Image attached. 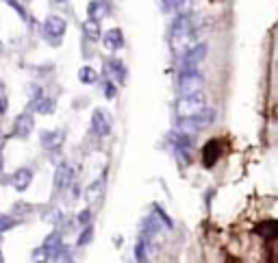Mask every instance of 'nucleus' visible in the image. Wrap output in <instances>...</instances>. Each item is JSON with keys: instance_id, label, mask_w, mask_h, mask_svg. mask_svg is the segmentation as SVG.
I'll return each mask as SVG.
<instances>
[{"instance_id": "423d86ee", "label": "nucleus", "mask_w": 278, "mask_h": 263, "mask_svg": "<svg viewBox=\"0 0 278 263\" xmlns=\"http://www.w3.org/2000/svg\"><path fill=\"white\" fill-rule=\"evenodd\" d=\"M104 46L111 50H117L124 46V33L120 29H109L104 33Z\"/></svg>"}, {"instance_id": "9d476101", "label": "nucleus", "mask_w": 278, "mask_h": 263, "mask_svg": "<svg viewBox=\"0 0 278 263\" xmlns=\"http://www.w3.org/2000/svg\"><path fill=\"white\" fill-rule=\"evenodd\" d=\"M107 68L113 72V74L120 78V81L124 78V72H126V70H124V63H122V61H117V59H109V61H107Z\"/></svg>"}, {"instance_id": "2eb2a0df", "label": "nucleus", "mask_w": 278, "mask_h": 263, "mask_svg": "<svg viewBox=\"0 0 278 263\" xmlns=\"http://www.w3.org/2000/svg\"><path fill=\"white\" fill-rule=\"evenodd\" d=\"M57 3H65V0H57Z\"/></svg>"}, {"instance_id": "9b49d317", "label": "nucleus", "mask_w": 278, "mask_h": 263, "mask_svg": "<svg viewBox=\"0 0 278 263\" xmlns=\"http://www.w3.org/2000/svg\"><path fill=\"white\" fill-rule=\"evenodd\" d=\"M78 78H81L83 83H94V81H96V72H94V68H89V65H83L81 72H78Z\"/></svg>"}, {"instance_id": "7ed1b4c3", "label": "nucleus", "mask_w": 278, "mask_h": 263, "mask_svg": "<svg viewBox=\"0 0 278 263\" xmlns=\"http://www.w3.org/2000/svg\"><path fill=\"white\" fill-rule=\"evenodd\" d=\"M204 55H207V46H204V44H196L194 48L187 50L181 57V68L183 70H196L198 63L204 59Z\"/></svg>"}, {"instance_id": "f03ea898", "label": "nucleus", "mask_w": 278, "mask_h": 263, "mask_svg": "<svg viewBox=\"0 0 278 263\" xmlns=\"http://www.w3.org/2000/svg\"><path fill=\"white\" fill-rule=\"evenodd\" d=\"M202 83H204V78H202L200 72H198V68L196 70H183L181 78H178V87H181V91L187 96L198 94V91L202 89Z\"/></svg>"}, {"instance_id": "20e7f679", "label": "nucleus", "mask_w": 278, "mask_h": 263, "mask_svg": "<svg viewBox=\"0 0 278 263\" xmlns=\"http://www.w3.org/2000/svg\"><path fill=\"white\" fill-rule=\"evenodd\" d=\"M65 33V20L59 18V16H50L48 20L44 22V35L50 39H55V42H59V37H61Z\"/></svg>"}, {"instance_id": "1a4fd4ad", "label": "nucleus", "mask_w": 278, "mask_h": 263, "mask_svg": "<svg viewBox=\"0 0 278 263\" xmlns=\"http://www.w3.org/2000/svg\"><path fill=\"white\" fill-rule=\"evenodd\" d=\"M87 13H89V20H94V22H100V20L107 16V7H104L102 3H98V0H94V3H89Z\"/></svg>"}, {"instance_id": "6e6552de", "label": "nucleus", "mask_w": 278, "mask_h": 263, "mask_svg": "<svg viewBox=\"0 0 278 263\" xmlns=\"http://www.w3.org/2000/svg\"><path fill=\"white\" fill-rule=\"evenodd\" d=\"M217 157H220V142L213 140L204 146V163H207V166H213L217 161Z\"/></svg>"}, {"instance_id": "f257e3e1", "label": "nucleus", "mask_w": 278, "mask_h": 263, "mask_svg": "<svg viewBox=\"0 0 278 263\" xmlns=\"http://www.w3.org/2000/svg\"><path fill=\"white\" fill-rule=\"evenodd\" d=\"M196 31H198V22L191 13H187V16H176V20L172 22L170 44H172V50H174L178 57H183L187 50L194 48Z\"/></svg>"}, {"instance_id": "39448f33", "label": "nucleus", "mask_w": 278, "mask_h": 263, "mask_svg": "<svg viewBox=\"0 0 278 263\" xmlns=\"http://www.w3.org/2000/svg\"><path fill=\"white\" fill-rule=\"evenodd\" d=\"M204 104V96L198 91V94H191V96H185L181 102H178V111H181L183 115H194L198 111L202 109Z\"/></svg>"}, {"instance_id": "ddd939ff", "label": "nucleus", "mask_w": 278, "mask_h": 263, "mask_svg": "<svg viewBox=\"0 0 278 263\" xmlns=\"http://www.w3.org/2000/svg\"><path fill=\"white\" fill-rule=\"evenodd\" d=\"M176 5H178V0H163L165 9H176Z\"/></svg>"}, {"instance_id": "4468645a", "label": "nucleus", "mask_w": 278, "mask_h": 263, "mask_svg": "<svg viewBox=\"0 0 278 263\" xmlns=\"http://www.w3.org/2000/svg\"><path fill=\"white\" fill-rule=\"evenodd\" d=\"M5 104H7L5 100H0V111H5Z\"/></svg>"}, {"instance_id": "0eeeda50", "label": "nucleus", "mask_w": 278, "mask_h": 263, "mask_svg": "<svg viewBox=\"0 0 278 263\" xmlns=\"http://www.w3.org/2000/svg\"><path fill=\"white\" fill-rule=\"evenodd\" d=\"M83 33H85V39H89V42H100L102 33H100V24L94 22V20H85L83 24Z\"/></svg>"}, {"instance_id": "f8f14e48", "label": "nucleus", "mask_w": 278, "mask_h": 263, "mask_svg": "<svg viewBox=\"0 0 278 263\" xmlns=\"http://www.w3.org/2000/svg\"><path fill=\"white\" fill-rule=\"evenodd\" d=\"M9 5L13 7V9H16L18 13H20V16H22V18H26V13H24V9H22V7H20L18 3H16V0H9Z\"/></svg>"}]
</instances>
